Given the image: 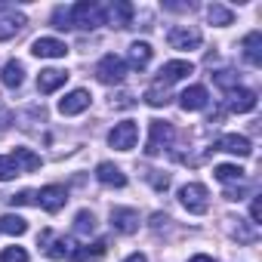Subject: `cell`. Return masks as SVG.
I'll use <instances>...</instances> for the list:
<instances>
[{
    "mask_svg": "<svg viewBox=\"0 0 262 262\" xmlns=\"http://www.w3.org/2000/svg\"><path fill=\"white\" fill-rule=\"evenodd\" d=\"M13 207H25V204H37V198H34V191H19V194H10L7 198Z\"/></svg>",
    "mask_w": 262,
    "mask_h": 262,
    "instance_id": "836d02e7",
    "label": "cell"
},
{
    "mask_svg": "<svg viewBox=\"0 0 262 262\" xmlns=\"http://www.w3.org/2000/svg\"><path fill=\"white\" fill-rule=\"evenodd\" d=\"M96 179H99L102 185H108V188H123V185H126L123 170H120V167H114L111 161H102V164L96 167Z\"/></svg>",
    "mask_w": 262,
    "mask_h": 262,
    "instance_id": "ac0fdd59",
    "label": "cell"
},
{
    "mask_svg": "<svg viewBox=\"0 0 262 262\" xmlns=\"http://www.w3.org/2000/svg\"><path fill=\"white\" fill-rule=\"evenodd\" d=\"M250 219H253V225L262 222V204H259V198H253V204H250Z\"/></svg>",
    "mask_w": 262,
    "mask_h": 262,
    "instance_id": "74e56055",
    "label": "cell"
},
{
    "mask_svg": "<svg viewBox=\"0 0 262 262\" xmlns=\"http://www.w3.org/2000/svg\"><path fill=\"white\" fill-rule=\"evenodd\" d=\"M244 194H247L244 185H228V188H225V198H228V201H244Z\"/></svg>",
    "mask_w": 262,
    "mask_h": 262,
    "instance_id": "8d00e7d4",
    "label": "cell"
},
{
    "mask_svg": "<svg viewBox=\"0 0 262 262\" xmlns=\"http://www.w3.org/2000/svg\"><path fill=\"white\" fill-rule=\"evenodd\" d=\"M151 43H145V40H136V43H129V53H126V59H129V68H145L148 62H151Z\"/></svg>",
    "mask_w": 262,
    "mask_h": 262,
    "instance_id": "ffe728a7",
    "label": "cell"
},
{
    "mask_svg": "<svg viewBox=\"0 0 262 262\" xmlns=\"http://www.w3.org/2000/svg\"><path fill=\"white\" fill-rule=\"evenodd\" d=\"M136 139H139V126H136V120H123V123H117L111 133H108V145L117 148V151L136 148Z\"/></svg>",
    "mask_w": 262,
    "mask_h": 262,
    "instance_id": "277c9868",
    "label": "cell"
},
{
    "mask_svg": "<svg viewBox=\"0 0 262 262\" xmlns=\"http://www.w3.org/2000/svg\"><path fill=\"white\" fill-rule=\"evenodd\" d=\"M90 102H93L90 90H71L65 99H59V111H62L65 117H74V114L86 111V108H90Z\"/></svg>",
    "mask_w": 262,
    "mask_h": 262,
    "instance_id": "4fadbf2b",
    "label": "cell"
},
{
    "mask_svg": "<svg viewBox=\"0 0 262 262\" xmlns=\"http://www.w3.org/2000/svg\"><path fill=\"white\" fill-rule=\"evenodd\" d=\"M151 108H161V105H167L170 102V96H167V90H161V86H151V90H145V96H142Z\"/></svg>",
    "mask_w": 262,
    "mask_h": 262,
    "instance_id": "f546056e",
    "label": "cell"
},
{
    "mask_svg": "<svg viewBox=\"0 0 262 262\" xmlns=\"http://www.w3.org/2000/svg\"><path fill=\"white\" fill-rule=\"evenodd\" d=\"M207 102H210V96H207V86H201V83L188 86V90L179 96L182 111H204V108H207Z\"/></svg>",
    "mask_w": 262,
    "mask_h": 262,
    "instance_id": "9a60e30c",
    "label": "cell"
},
{
    "mask_svg": "<svg viewBox=\"0 0 262 262\" xmlns=\"http://www.w3.org/2000/svg\"><path fill=\"white\" fill-rule=\"evenodd\" d=\"M123 262H148V259H145V256H142V253H133V256H126V259H123Z\"/></svg>",
    "mask_w": 262,
    "mask_h": 262,
    "instance_id": "60d3db41",
    "label": "cell"
},
{
    "mask_svg": "<svg viewBox=\"0 0 262 262\" xmlns=\"http://www.w3.org/2000/svg\"><path fill=\"white\" fill-rule=\"evenodd\" d=\"M74 228H77L80 234H93V231H96V216H93L90 210H80V213L74 216Z\"/></svg>",
    "mask_w": 262,
    "mask_h": 262,
    "instance_id": "f1b7e54d",
    "label": "cell"
},
{
    "mask_svg": "<svg viewBox=\"0 0 262 262\" xmlns=\"http://www.w3.org/2000/svg\"><path fill=\"white\" fill-rule=\"evenodd\" d=\"M256 93L253 90H244V86H234V90H228V108L231 111H237V114H247V111H253L256 108Z\"/></svg>",
    "mask_w": 262,
    "mask_h": 262,
    "instance_id": "2e32d148",
    "label": "cell"
},
{
    "mask_svg": "<svg viewBox=\"0 0 262 262\" xmlns=\"http://www.w3.org/2000/svg\"><path fill=\"white\" fill-rule=\"evenodd\" d=\"M114 105H117V108H129V105H133V96H126V93H120Z\"/></svg>",
    "mask_w": 262,
    "mask_h": 262,
    "instance_id": "f35d334b",
    "label": "cell"
},
{
    "mask_svg": "<svg viewBox=\"0 0 262 262\" xmlns=\"http://www.w3.org/2000/svg\"><path fill=\"white\" fill-rule=\"evenodd\" d=\"M108 253V244L105 241H96V244H83L71 253V262H99L102 256Z\"/></svg>",
    "mask_w": 262,
    "mask_h": 262,
    "instance_id": "d6986e66",
    "label": "cell"
},
{
    "mask_svg": "<svg viewBox=\"0 0 262 262\" xmlns=\"http://www.w3.org/2000/svg\"><path fill=\"white\" fill-rule=\"evenodd\" d=\"M34 198H37V204H40L47 213H59V210L65 207V201H68V191H65L62 185H43Z\"/></svg>",
    "mask_w": 262,
    "mask_h": 262,
    "instance_id": "8fae6325",
    "label": "cell"
},
{
    "mask_svg": "<svg viewBox=\"0 0 262 262\" xmlns=\"http://www.w3.org/2000/svg\"><path fill=\"white\" fill-rule=\"evenodd\" d=\"M31 53H34L37 59H65L68 47H65V40H59V37H37V40L31 43Z\"/></svg>",
    "mask_w": 262,
    "mask_h": 262,
    "instance_id": "7c38bea8",
    "label": "cell"
},
{
    "mask_svg": "<svg viewBox=\"0 0 262 262\" xmlns=\"http://www.w3.org/2000/svg\"><path fill=\"white\" fill-rule=\"evenodd\" d=\"M53 28H59V31H68V28H71L68 7H56V10H53Z\"/></svg>",
    "mask_w": 262,
    "mask_h": 262,
    "instance_id": "4dcf8cb0",
    "label": "cell"
},
{
    "mask_svg": "<svg viewBox=\"0 0 262 262\" xmlns=\"http://www.w3.org/2000/svg\"><path fill=\"white\" fill-rule=\"evenodd\" d=\"M213 151H228V155H237V158H250L253 155V145L247 136H237V133H225L216 139Z\"/></svg>",
    "mask_w": 262,
    "mask_h": 262,
    "instance_id": "30bf717a",
    "label": "cell"
},
{
    "mask_svg": "<svg viewBox=\"0 0 262 262\" xmlns=\"http://www.w3.org/2000/svg\"><path fill=\"white\" fill-rule=\"evenodd\" d=\"M188 262H216V259H213V256H204V253H198V256H191Z\"/></svg>",
    "mask_w": 262,
    "mask_h": 262,
    "instance_id": "ab89813d",
    "label": "cell"
},
{
    "mask_svg": "<svg viewBox=\"0 0 262 262\" xmlns=\"http://www.w3.org/2000/svg\"><path fill=\"white\" fill-rule=\"evenodd\" d=\"M13 158H16V164H19L22 173H34V170H40V155H34L31 148H16Z\"/></svg>",
    "mask_w": 262,
    "mask_h": 262,
    "instance_id": "cb8c5ba5",
    "label": "cell"
},
{
    "mask_svg": "<svg viewBox=\"0 0 262 262\" xmlns=\"http://www.w3.org/2000/svg\"><path fill=\"white\" fill-rule=\"evenodd\" d=\"M133 4H126V0H114L111 7H105V19L111 28H126L129 22H133Z\"/></svg>",
    "mask_w": 262,
    "mask_h": 262,
    "instance_id": "5bb4252c",
    "label": "cell"
},
{
    "mask_svg": "<svg viewBox=\"0 0 262 262\" xmlns=\"http://www.w3.org/2000/svg\"><path fill=\"white\" fill-rule=\"evenodd\" d=\"M25 25H28L25 13H19L13 7H0V40H13L16 34H22Z\"/></svg>",
    "mask_w": 262,
    "mask_h": 262,
    "instance_id": "52a82bcc",
    "label": "cell"
},
{
    "mask_svg": "<svg viewBox=\"0 0 262 262\" xmlns=\"http://www.w3.org/2000/svg\"><path fill=\"white\" fill-rule=\"evenodd\" d=\"M16 176H22L16 158H13V155H0V182H10V179H16Z\"/></svg>",
    "mask_w": 262,
    "mask_h": 262,
    "instance_id": "83f0119b",
    "label": "cell"
},
{
    "mask_svg": "<svg viewBox=\"0 0 262 262\" xmlns=\"http://www.w3.org/2000/svg\"><path fill=\"white\" fill-rule=\"evenodd\" d=\"M0 80H4V86H10V90H19L22 80H25V65H22L19 59H10V62L4 65V74H0Z\"/></svg>",
    "mask_w": 262,
    "mask_h": 262,
    "instance_id": "44dd1931",
    "label": "cell"
},
{
    "mask_svg": "<svg viewBox=\"0 0 262 262\" xmlns=\"http://www.w3.org/2000/svg\"><path fill=\"white\" fill-rule=\"evenodd\" d=\"M68 16H71V28H80V31H93L105 22V7L93 4V0H80V4L68 7Z\"/></svg>",
    "mask_w": 262,
    "mask_h": 262,
    "instance_id": "6da1fadb",
    "label": "cell"
},
{
    "mask_svg": "<svg viewBox=\"0 0 262 262\" xmlns=\"http://www.w3.org/2000/svg\"><path fill=\"white\" fill-rule=\"evenodd\" d=\"M234 237L244 241V244H253V241H256V228H250V225H237V228H234Z\"/></svg>",
    "mask_w": 262,
    "mask_h": 262,
    "instance_id": "d590c367",
    "label": "cell"
},
{
    "mask_svg": "<svg viewBox=\"0 0 262 262\" xmlns=\"http://www.w3.org/2000/svg\"><path fill=\"white\" fill-rule=\"evenodd\" d=\"M96 77H99L102 83L114 86V83H120V80L126 77V62H123L120 56L108 53V56H102V59H99V65H96Z\"/></svg>",
    "mask_w": 262,
    "mask_h": 262,
    "instance_id": "7a4b0ae2",
    "label": "cell"
},
{
    "mask_svg": "<svg viewBox=\"0 0 262 262\" xmlns=\"http://www.w3.org/2000/svg\"><path fill=\"white\" fill-rule=\"evenodd\" d=\"M167 40H170L173 50L188 53V50H198V47H201V31H198L194 25H176V28H170Z\"/></svg>",
    "mask_w": 262,
    "mask_h": 262,
    "instance_id": "8992f818",
    "label": "cell"
},
{
    "mask_svg": "<svg viewBox=\"0 0 262 262\" xmlns=\"http://www.w3.org/2000/svg\"><path fill=\"white\" fill-rule=\"evenodd\" d=\"M213 173H216V179H219V182H225V185H228V182H241V179H244V170H241L237 164H219Z\"/></svg>",
    "mask_w": 262,
    "mask_h": 262,
    "instance_id": "4316f807",
    "label": "cell"
},
{
    "mask_svg": "<svg viewBox=\"0 0 262 262\" xmlns=\"http://www.w3.org/2000/svg\"><path fill=\"white\" fill-rule=\"evenodd\" d=\"M0 231H7V234L19 237V234L28 231V222H25L22 216H16V213H7V216H0Z\"/></svg>",
    "mask_w": 262,
    "mask_h": 262,
    "instance_id": "d4e9b609",
    "label": "cell"
},
{
    "mask_svg": "<svg viewBox=\"0 0 262 262\" xmlns=\"http://www.w3.org/2000/svg\"><path fill=\"white\" fill-rule=\"evenodd\" d=\"M170 142H173V123H167V120H151V136H148V142H145V155L155 158V155H161Z\"/></svg>",
    "mask_w": 262,
    "mask_h": 262,
    "instance_id": "5b68a950",
    "label": "cell"
},
{
    "mask_svg": "<svg viewBox=\"0 0 262 262\" xmlns=\"http://www.w3.org/2000/svg\"><path fill=\"white\" fill-rule=\"evenodd\" d=\"M74 250H77L74 237H56V241L47 247V256H50V259H71Z\"/></svg>",
    "mask_w": 262,
    "mask_h": 262,
    "instance_id": "603a6c76",
    "label": "cell"
},
{
    "mask_svg": "<svg viewBox=\"0 0 262 262\" xmlns=\"http://www.w3.org/2000/svg\"><path fill=\"white\" fill-rule=\"evenodd\" d=\"M207 19H210L213 25H231V22H234V13H231L228 7H222V4H210V7H207Z\"/></svg>",
    "mask_w": 262,
    "mask_h": 262,
    "instance_id": "484cf974",
    "label": "cell"
},
{
    "mask_svg": "<svg viewBox=\"0 0 262 262\" xmlns=\"http://www.w3.org/2000/svg\"><path fill=\"white\" fill-rule=\"evenodd\" d=\"M148 179H151V185H155L158 191H167V188H170V176H167V173L151 170V173H148Z\"/></svg>",
    "mask_w": 262,
    "mask_h": 262,
    "instance_id": "e575fe53",
    "label": "cell"
},
{
    "mask_svg": "<svg viewBox=\"0 0 262 262\" xmlns=\"http://www.w3.org/2000/svg\"><path fill=\"white\" fill-rule=\"evenodd\" d=\"M213 80H216L222 90H234V86H237V74H234V71H216Z\"/></svg>",
    "mask_w": 262,
    "mask_h": 262,
    "instance_id": "d6a6232c",
    "label": "cell"
},
{
    "mask_svg": "<svg viewBox=\"0 0 262 262\" xmlns=\"http://www.w3.org/2000/svg\"><path fill=\"white\" fill-rule=\"evenodd\" d=\"M179 201H182V207H185L188 213H194V216H204L207 207H210V201H207V188H204L201 182H188V185H182V188H179Z\"/></svg>",
    "mask_w": 262,
    "mask_h": 262,
    "instance_id": "3957f363",
    "label": "cell"
},
{
    "mask_svg": "<svg viewBox=\"0 0 262 262\" xmlns=\"http://www.w3.org/2000/svg\"><path fill=\"white\" fill-rule=\"evenodd\" d=\"M244 59L250 65H262V31H250L244 37Z\"/></svg>",
    "mask_w": 262,
    "mask_h": 262,
    "instance_id": "7402d4cb",
    "label": "cell"
},
{
    "mask_svg": "<svg viewBox=\"0 0 262 262\" xmlns=\"http://www.w3.org/2000/svg\"><path fill=\"white\" fill-rule=\"evenodd\" d=\"M0 262H28V253L22 247H7L0 253Z\"/></svg>",
    "mask_w": 262,
    "mask_h": 262,
    "instance_id": "1f68e13d",
    "label": "cell"
},
{
    "mask_svg": "<svg viewBox=\"0 0 262 262\" xmlns=\"http://www.w3.org/2000/svg\"><path fill=\"white\" fill-rule=\"evenodd\" d=\"M68 77H71V74L62 71V68H43V71L37 74V90H40V93H56L59 86H65Z\"/></svg>",
    "mask_w": 262,
    "mask_h": 262,
    "instance_id": "e0dca14e",
    "label": "cell"
},
{
    "mask_svg": "<svg viewBox=\"0 0 262 262\" xmlns=\"http://www.w3.org/2000/svg\"><path fill=\"white\" fill-rule=\"evenodd\" d=\"M111 228L120 234L139 231V213L133 207H111Z\"/></svg>",
    "mask_w": 262,
    "mask_h": 262,
    "instance_id": "ba28073f",
    "label": "cell"
},
{
    "mask_svg": "<svg viewBox=\"0 0 262 262\" xmlns=\"http://www.w3.org/2000/svg\"><path fill=\"white\" fill-rule=\"evenodd\" d=\"M194 71V65L191 62H185V59H176V62H167L161 71H158V83L155 86H170V83H176V80H182V77H188Z\"/></svg>",
    "mask_w": 262,
    "mask_h": 262,
    "instance_id": "9c48e42d",
    "label": "cell"
}]
</instances>
